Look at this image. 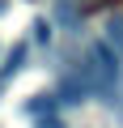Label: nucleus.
I'll return each instance as SVG.
<instances>
[{
	"mask_svg": "<svg viewBox=\"0 0 123 128\" xmlns=\"http://www.w3.org/2000/svg\"><path fill=\"white\" fill-rule=\"evenodd\" d=\"M81 77H85V86L93 90V94H110L115 90V81L123 77V64H119V51L106 43V38H98L93 47H89V56H85V68H81Z\"/></svg>",
	"mask_w": 123,
	"mask_h": 128,
	"instance_id": "f257e3e1",
	"label": "nucleus"
},
{
	"mask_svg": "<svg viewBox=\"0 0 123 128\" xmlns=\"http://www.w3.org/2000/svg\"><path fill=\"white\" fill-rule=\"evenodd\" d=\"M55 102H59L55 94H34V102H26V111H30V115H42V111L51 115V111H55Z\"/></svg>",
	"mask_w": 123,
	"mask_h": 128,
	"instance_id": "7ed1b4c3",
	"label": "nucleus"
},
{
	"mask_svg": "<svg viewBox=\"0 0 123 128\" xmlns=\"http://www.w3.org/2000/svg\"><path fill=\"white\" fill-rule=\"evenodd\" d=\"M42 128H59V120H42Z\"/></svg>",
	"mask_w": 123,
	"mask_h": 128,
	"instance_id": "423d86ee",
	"label": "nucleus"
},
{
	"mask_svg": "<svg viewBox=\"0 0 123 128\" xmlns=\"http://www.w3.org/2000/svg\"><path fill=\"white\" fill-rule=\"evenodd\" d=\"M106 43H110L115 51H123V17H119V13L106 22Z\"/></svg>",
	"mask_w": 123,
	"mask_h": 128,
	"instance_id": "20e7f679",
	"label": "nucleus"
},
{
	"mask_svg": "<svg viewBox=\"0 0 123 128\" xmlns=\"http://www.w3.org/2000/svg\"><path fill=\"white\" fill-rule=\"evenodd\" d=\"M34 38L38 43H51V22H34Z\"/></svg>",
	"mask_w": 123,
	"mask_h": 128,
	"instance_id": "39448f33",
	"label": "nucleus"
},
{
	"mask_svg": "<svg viewBox=\"0 0 123 128\" xmlns=\"http://www.w3.org/2000/svg\"><path fill=\"white\" fill-rule=\"evenodd\" d=\"M21 64H26V43H17V47L4 56V68H0V86H4L9 77H17V68H21Z\"/></svg>",
	"mask_w": 123,
	"mask_h": 128,
	"instance_id": "f03ea898",
	"label": "nucleus"
}]
</instances>
